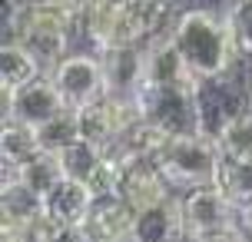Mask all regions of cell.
I'll use <instances>...</instances> for the list:
<instances>
[{"label":"cell","mask_w":252,"mask_h":242,"mask_svg":"<svg viewBox=\"0 0 252 242\" xmlns=\"http://www.w3.org/2000/svg\"><path fill=\"white\" fill-rule=\"evenodd\" d=\"M173 37H176L183 57L189 60V66L196 70V77H219L239 60L236 30L226 13L192 7V10L179 13Z\"/></svg>","instance_id":"cell-1"},{"label":"cell","mask_w":252,"mask_h":242,"mask_svg":"<svg viewBox=\"0 0 252 242\" xmlns=\"http://www.w3.org/2000/svg\"><path fill=\"white\" fill-rule=\"evenodd\" d=\"M156 166L163 169V176L173 182L176 192H189L196 186L216 182L219 146L202 133H173L166 146L156 153Z\"/></svg>","instance_id":"cell-2"},{"label":"cell","mask_w":252,"mask_h":242,"mask_svg":"<svg viewBox=\"0 0 252 242\" xmlns=\"http://www.w3.org/2000/svg\"><path fill=\"white\" fill-rule=\"evenodd\" d=\"M186 239H246L249 229L242 222V209L216 182L183 192Z\"/></svg>","instance_id":"cell-3"},{"label":"cell","mask_w":252,"mask_h":242,"mask_svg":"<svg viewBox=\"0 0 252 242\" xmlns=\"http://www.w3.org/2000/svg\"><path fill=\"white\" fill-rule=\"evenodd\" d=\"M246 90L232 73H219V77H199L196 90H192V100H196V123L199 133L209 140H219V133L246 113Z\"/></svg>","instance_id":"cell-4"},{"label":"cell","mask_w":252,"mask_h":242,"mask_svg":"<svg viewBox=\"0 0 252 242\" xmlns=\"http://www.w3.org/2000/svg\"><path fill=\"white\" fill-rule=\"evenodd\" d=\"M53 83L60 90V96L66 106H87V103L100 100L110 93L106 87V66H103V57L96 53H66L60 63L50 70Z\"/></svg>","instance_id":"cell-5"},{"label":"cell","mask_w":252,"mask_h":242,"mask_svg":"<svg viewBox=\"0 0 252 242\" xmlns=\"http://www.w3.org/2000/svg\"><path fill=\"white\" fill-rule=\"evenodd\" d=\"M139 113L153 120L156 126L166 133H199L196 123V100L189 87H156V83H143L136 93Z\"/></svg>","instance_id":"cell-6"},{"label":"cell","mask_w":252,"mask_h":242,"mask_svg":"<svg viewBox=\"0 0 252 242\" xmlns=\"http://www.w3.org/2000/svg\"><path fill=\"white\" fill-rule=\"evenodd\" d=\"M0 93H3V120H20L30 126H43L60 110H66L53 77H43V73L30 83H24V87L0 90Z\"/></svg>","instance_id":"cell-7"},{"label":"cell","mask_w":252,"mask_h":242,"mask_svg":"<svg viewBox=\"0 0 252 242\" xmlns=\"http://www.w3.org/2000/svg\"><path fill=\"white\" fill-rule=\"evenodd\" d=\"M146 83H156V87H189V90H196V83H199L196 70L183 57L173 33L150 37V47H146Z\"/></svg>","instance_id":"cell-8"},{"label":"cell","mask_w":252,"mask_h":242,"mask_svg":"<svg viewBox=\"0 0 252 242\" xmlns=\"http://www.w3.org/2000/svg\"><path fill=\"white\" fill-rule=\"evenodd\" d=\"M169 0H116L113 7V47L123 43H143L156 37L163 27Z\"/></svg>","instance_id":"cell-9"},{"label":"cell","mask_w":252,"mask_h":242,"mask_svg":"<svg viewBox=\"0 0 252 242\" xmlns=\"http://www.w3.org/2000/svg\"><path fill=\"white\" fill-rule=\"evenodd\" d=\"M40 209H43L53 222H60L63 229L70 232V239H76L80 226L87 222L90 209H93V189H90L83 179L63 176L60 182L40 199Z\"/></svg>","instance_id":"cell-10"},{"label":"cell","mask_w":252,"mask_h":242,"mask_svg":"<svg viewBox=\"0 0 252 242\" xmlns=\"http://www.w3.org/2000/svg\"><path fill=\"white\" fill-rule=\"evenodd\" d=\"M173 192H176V189H173V182L163 176V169L156 166V159H133V163L123 166L120 196H123L136 212L166 203Z\"/></svg>","instance_id":"cell-11"},{"label":"cell","mask_w":252,"mask_h":242,"mask_svg":"<svg viewBox=\"0 0 252 242\" xmlns=\"http://www.w3.org/2000/svg\"><path fill=\"white\" fill-rule=\"evenodd\" d=\"M133 222H136V209L123 196H103V199H93V209H90L87 222L80 226L76 239H129Z\"/></svg>","instance_id":"cell-12"},{"label":"cell","mask_w":252,"mask_h":242,"mask_svg":"<svg viewBox=\"0 0 252 242\" xmlns=\"http://www.w3.org/2000/svg\"><path fill=\"white\" fill-rule=\"evenodd\" d=\"M103 66H106V87L113 96H136L139 87L146 83V47L139 43H123L103 50Z\"/></svg>","instance_id":"cell-13"},{"label":"cell","mask_w":252,"mask_h":242,"mask_svg":"<svg viewBox=\"0 0 252 242\" xmlns=\"http://www.w3.org/2000/svg\"><path fill=\"white\" fill-rule=\"evenodd\" d=\"M133 242H169V239H186V216H183V196L173 192L166 203L153 206V209H143L136 212V222H133V232H129Z\"/></svg>","instance_id":"cell-14"},{"label":"cell","mask_w":252,"mask_h":242,"mask_svg":"<svg viewBox=\"0 0 252 242\" xmlns=\"http://www.w3.org/2000/svg\"><path fill=\"white\" fill-rule=\"evenodd\" d=\"M66 176L60 163V153L53 150H37L33 156H27L20 166L3 163V182H20L27 192H33L37 199H43L47 192Z\"/></svg>","instance_id":"cell-15"},{"label":"cell","mask_w":252,"mask_h":242,"mask_svg":"<svg viewBox=\"0 0 252 242\" xmlns=\"http://www.w3.org/2000/svg\"><path fill=\"white\" fill-rule=\"evenodd\" d=\"M40 73H43V63L30 47H24L20 40H3V47H0V90H17L30 80H37Z\"/></svg>","instance_id":"cell-16"},{"label":"cell","mask_w":252,"mask_h":242,"mask_svg":"<svg viewBox=\"0 0 252 242\" xmlns=\"http://www.w3.org/2000/svg\"><path fill=\"white\" fill-rule=\"evenodd\" d=\"M216 186L226 192L239 209H246V206L252 203V159H236V156L219 153Z\"/></svg>","instance_id":"cell-17"},{"label":"cell","mask_w":252,"mask_h":242,"mask_svg":"<svg viewBox=\"0 0 252 242\" xmlns=\"http://www.w3.org/2000/svg\"><path fill=\"white\" fill-rule=\"evenodd\" d=\"M40 146V133L37 126L30 123H20V120H3V129H0V153H3V163L20 166L27 156H33Z\"/></svg>","instance_id":"cell-18"},{"label":"cell","mask_w":252,"mask_h":242,"mask_svg":"<svg viewBox=\"0 0 252 242\" xmlns=\"http://www.w3.org/2000/svg\"><path fill=\"white\" fill-rule=\"evenodd\" d=\"M37 133H40V146H43V150L60 153L63 146H70L73 140H80V120H76V110L73 106L60 110L53 120H47L43 126H37Z\"/></svg>","instance_id":"cell-19"},{"label":"cell","mask_w":252,"mask_h":242,"mask_svg":"<svg viewBox=\"0 0 252 242\" xmlns=\"http://www.w3.org/2000/svg\"><path fill=\"white\" fill-rule=\"evenodd\" d=\"M100 159H103V150H96V146H93V143H87L83 136L60 150L63 173H66V176H73V179H83V182L96 173Z\"/></svg>","instance_id":"cell-20"},{"label":"cell","mask_w":252,"mask_h":242,"mask_svg":"<svg viewBox=\"0 0 252 242\" xmlns=\"http://www.w3.org/2000/svg\"><path fill=\"white\" fill-rule=\"evenodd\" d=\"M219 153L222 156H236V159H252V120L246 113L236 116L222 133H219Z\"/></svg>","instance_id":"cell-21"},{"label":"cell","mask_w":252,"mask_h":242,"mask_svg":"<svg viewBox=\"0 0 252 242\" xmlns=\"http://www.w3.org/2000/svg\"><path fill=\"white\" fill-rule=\"evenodd\" d=\"M226 17L232 24V30H236L239 53L252 60V0H232L226 7Z\"/></svg>","instance_id":"cell-22"},{"label":"cell","mask_w":252,"mask_h":242,"mask_svg":"<svg viewBox=\"0 0 252 242\" xmlns=\"http://www.w3.org/2000/svg\"><path fill=\"white\" fill-rule=\"evenodd\" d=\"M242 222H246V229H249V236H252V203L242 209Z\"/></svg>","instance_id":"cell-23"},{"label":"cell","mask_w":252,"mask_h":242,"mask_svg":"<svg viewBox=\"0 0 252 242\" xmlns=\"http://www.w3.org/2000/svg\"><path fill=\"white\" fill-rule=\"evenodd\" d=\"M10 7H33V3H43V0H7Z\"/></svg>","instance_id":"cell-24"},{"label":"cell","mask_w":252,"mask_h":242,"mask_svg":"<svg viewBox=\"0 0 252 242\" xmlns=\"http://www.w3.org/2000/svg\"><path fill=\"white\" fill-rule=\"evenodd\" d=\"M246 116L252 120V90H249V96H246Z\"/></svg>","instance_id":"cell-25"},{"label":"cell","mask_w":252,"mask_h":242,"mask_svg":"<svg viewBox=\"0 0 252 242\" xmlns=\"http://www.w3.org/2000/svg\"><path fill=\"white\" fill-rule=\"evenodd\" d=\"M80 3H93V0H80Z\"/></svg>","instance_id":"cell-26"}]
</instances>
